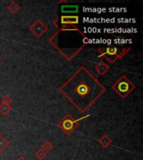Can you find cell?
<instances>
[{
	"label": "cell",
	"mask_w": 143,
	"mask_h": 160,
	"mask_svg": "<svg viewBox=\"0 0 143 160\" xmlns=\"http://www.w3.org/2000/svg\"><path fill=\"white\" fill-rule=\"evenodd\" d=\"M60 92L81 112H85L105 88L84 67L80 68L60 88Z\"/></svg>",
	"instance_id": "cell-1"
},
{
	"label": "cell",
	"mask_w": 143,
	"mask_h": 160,
	"mask_svg": "<svg viewBox=\"0 0 143 160\" xmlns=\"http://www.w3.org/2000/svg\"><path fill=\"white\" fill-rule=\"evenodd\" d=\"M13 110V108L9 104H0V113L3 116H7L11 111Z\"/></svg>",
	"instance_id": "cell-11"
},
{
	"label": "cell",
	"mask_w": 143,
	"mask_h": 160,
	"mask_svg": "<svg viewBox=\"0 0 143 160\" xmlns=\"http://www.w3.org/2000/svg\"><path fill=\"white\" fill-rule=\"evenodd\" d=\"M88 117H90V114L85 115L83 118H80L78 119H75V118H73L71 115L67 114L60 120V122L58 123V126L60 127V128L62 130L63 132H65V134L70 135L74 130L77 128L78 126H79V122L80 120L85 119Z\"/></svg>",
	"instance_id": "cell-3"
},
{
	"label": "cell",
	"mask_w": 143,
	"mask_h": 160,
	"mask_svg": "<svg viewBox=\"0 0 143 160\" xmlns=\"http://www.w3.org/2000/svg\"><path fill=\"white\" fill-rule=\"evenodd\" d=\"M13 98L11 97H9L8 95H5V96H3V97L1 98V100H0V102L1 103H3V104H9L10 103L13 102Z\"/></svg>",
	"instance_id": "cell-15"
},
{
	"label": "cell",
	"mask_w": 143,
	"mask_h": 160,
	"mask_svg": "<svg viewBox=\"0 0 143 160\" xmlns=\"http://www.w3.org/2000/svg\"><path fill=\"white\" fill-rule=\"evenodd\" d=\"M129 51V48H118L114 46H109L105 48H100V57H104L110 62H114L115 60L122 58Z\"/></svg>",
	"instance_id": "cell-4"
},
{
	"label": "cell",
	"mask_w": 143,
	"mask_h": 160,
	"mask_svg": "<svg viewBox=\"0 0 143 160\" xmlns=\"http://www.w3.org/2000/svg\"><path fill=\"white\" fill-rule=\"evenodd\" d=\"M46 155H47V152H45V150L43 149L42 148H40V149H38V151L35 152V157L39 158L40 160H43L46 157Z\"/></svg>",
	"instance_id": "cell-14"
},
{
	"label": "cell",
	"mask_w": 143,
	"mask_h": 160,
	"mask_svg": "<svg viewBox=\"0 0 143 160\" xmlns=\"http://www.w3.org/2000/svg\"><path fill=\"white\" fill-rule=\"evenodd\" d=\"M54 148H55L54 144H53L51 142H50V141H45V142H44V144L42 145V148L45 150L46 152L52 151V150L54 149Z\"/></svg>",
	"instance_id": "cell-13"
},
{
	"label": "cell",
	"mask_w": 143,
	"mask_h": 160,
	"mask_svg": "<svg viewBox=\"0 0 143 160\" xmlns=\"http://www.w3.org/2000/svg\"><path fill=\"white\" fill-rule=\"evenodd\" d=\"M112 89L122 98H125L135 89V85L125 76H121L112 85Z\"/></svg>",
	"instance_id": "cell-2"
},
{
	"label": "cell",
	"mask_w": 143,
	"mask_h": 160,
	"mask_svg": "<svg viewBox=\"0 0 143 160\" xmlns=\"http://www.w3.org/2000/svg\"><path fill=\"white\" fill-rule=\"evenodd\" d=\"M99 144L104 148H107L108 147H110V145L112 143V140L110 139V137H108L107 135H103L102 137L100 138V139L98 140Z\"/></svg>",
	"instance_id": "cell-9"
},
{
	"label": "cell",
	"mask_w": 143,
	"mask_h": 160,
	"mask_svg": "<svg viewBox=\"0 0 143 160\" xmlns=\"http://www.w3.org/2000/svg\"><path fill=\"white\" fill-rule=\"evenodd\" d=\"M30 32L37 38H40L48 31V27L40 19H37L29 27Z\"/></svg>",
	"instance_id": "cell-5"
},
{
	"label": "cell",
	"mask_w": 143,
	"mask_h": 160,
	"mask_svg": "<svg viewBox=\"0 0 143 160\" xmlns=\"http://www.w3.org/2000/svg\"><path fill=\"white\" fill-rule=\"evenodd\" d=\"M20 9L19 5L16 2H11L10 4L8 6V10L12 14H14L17 12H19Z\"/></svg>",
	"instance_id": "cell-12"
},
{
	"label": "cell",
	"mask_w": 143,
	"mask_h": 160,
	"mask_svg": "<svg viewBox=\"0 0 143 160\" xmlns=\"http://www.w3.org/2000/svg\"><path fill=\"white\" fill-rule=\"evenodd\" d=\"M17 160H27V159H26V158L24 157V156H19V157L17 158Z\"/></svg>",
	"instance_id": "cell-16"
},
{
	"label": "cell",
	"mask_w": 143,
	"mask_h": 160,
	"mask_svg": "<svg viewBox=\"0 0 143 160\" xmlns=\"http://www.w3.org/2000/svg\"><path fill=\"white\" fill-rule=\"evenodd\" d=\"M95 69L100 75H104L110 70V67L104 61H100L97 64L95 65Z\"/></svg>",
	"instance_id": "cell-7"
},
{
	"label": "cell",
	"mask_w": 143,
	"mask_h": 160,
	"mask_svg": "<svg viewBox=\"0 0 143 160\" xmlns=\"http://www.w3.org/2000/svg\"><path fill=\"white\" fill-rule=\"evenodd\" d=\"M60 22L64 26H71L79 23V17L76 15H63L60 18Z\"/></svg>",
	"instance_id": "cell-6"
},
{
	"label": "cell",
	"mask_w": 143,
	"mask_h": 160,
	"mask_svg": "<svg viewBox=\"0 0 143 160\" xmlns=\"http://www.w3.org/2000/svg\"><path fill=\"white\" fill-rule=\"evenodd\" d=\"M0 61H1V57H0Z\"/></svg>",
	"instance_id": "cell-17"
},
{
	"label": "cell",
	"mask_w": 143,
	"mask_h": 160,
	"mask_svg": "<svg viewBox=\"0 0 143 160\" xmlns=\"http://www.w3.org/2000/svg\"><path fill=\"white\" fill-rule=\"evenodd\" d=\"M77 5H63L61 6V12L64 13H75L78 12Z\"/></svg>",
	"instance_id": "cell-8"
},
{
	"label": "cell",
	"mask_w": 143,
	"mask_h": 160,
	"mask_svg": "<svg viewBox=\"0 0 143 160\" xmlns=\"http://www.w3.org/2000/svg\"><path fill=\"white\" fill-rule=\"evenodd\" d=\"M9 144V140H8L3 134H0V152H3Z\"/></svg>",
	"instance_id": "cell-10"
}]
</instances>
